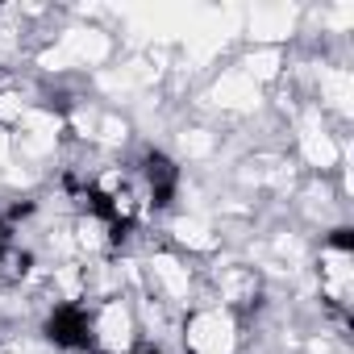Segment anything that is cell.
<instances>
[{
	"mask_svg": "<svg viewBox=\"0 0 354 354\" xmlns=\"http://www.w3.org/2000/svg\"><path fill=\"white\" fill-rule=\"evenodd\" d=\"M242 325L230 304H196L184 317V354H238Z\"/></svg>",
	"mask_w": 354,
	"mask_h": 354,
	"instance_id": "6da1fadb",
	"label": "cell"
},
{
	"mask_svg": "<svg viewBox=\"0 0 354 354\" xmlns=\"http://www.w3.org/2000/svg\"><path fill=\"white\" fill-rule=\"evenodd\" d=\"M321 300L329 304V313H337L346 321L350 313V292H354V246H350V230H333L321 246Z\"/></svg>",
	"mask_w": 354,
	"mask_h": 354,
	"instance_id": "7a4b0ae2",
	"label": "cell"
},
{
	"mask_svg": "<svg viewBox=\"0 0 354 354\" xmlns=\"http://www.w3.org/2000/svg\"><path fill=\"white\" fill-rule=\"evenodd\" d=\"M138 342V317L121 296L92 300V354H129Z\"/></svg>",
	"mask_w": 354,
	"mask_h": 354,
	"instance_id": "3957f363",
	"label": "cell"
},
{
	"mask_svg": "<svg viewBox=\"0 0 354 354\" xmlns=\"http://www.w3.org/2000/svg\"><path fill=\"white\" fill-rule=\"evenodd\" d=\"M42 333L50 346H59L67 354H92V300L88 296L55 300V308L42 321Z\"/></svg>",
	"mask_w": 354,
	"mask_h": 354,
	"instance_id": "277c9868",
	"label": "cell"
},
{
	"mask_svg": "<svg viewBox=\"0 0 354 354\" xmlns=\"http://www.w3.org/2000/svg\"><path fill=\"white\" fill-rule=\"evenodd\" d=\"M133 184L142 192V205L162 213V209H171L175 192H180V167H175V158H167L162 150H142V158L133 167Z\"/></svg>",
	"mask_w": 354,
	"mask_h": 354,
	"instance_id": "5b68a950",
	"label": "cell"
},
{
	"mask_svg": "<svg viewBox=\"0 0 354 354\" xmlns=\"http://www.w3.org/2000/svg\"><path fill=\"white\" fill-rule=\"evenodd\" d=\"M129 354H167V350H158V346H150V342H138Z\"/></svg>",
	"mask_w": 354,
	"mask_h": 354,
	"instance_id": "8992f818",
	"label": "cell"
},
{
	"mask_svg": "<svg viewBox=\"0 0 354 354\" xmlns=\"http://www.w3.org/2000/svg\"><path fill=\"white\" fill-rule=\"evenodd\" d=\"M9 254V234H5V225H0V259Z\"/></svg>",
	"mask_w": 354,
	"mask_h": 354,
	"instance_id": "52a82bcc",
	"label": "cell"
}]
</instances>
